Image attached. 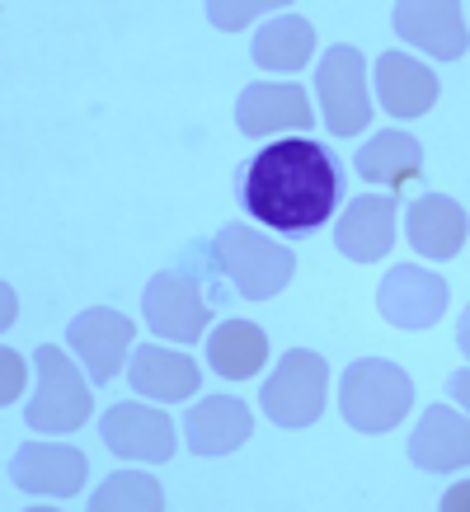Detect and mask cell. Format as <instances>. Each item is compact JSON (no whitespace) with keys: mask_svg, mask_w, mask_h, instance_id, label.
Returning <instances> with one entry per match:
<instances>
[{"mask_svg":"<svg viewBox=\"0 0 470 512\" xmlns=\"http://www.w3.org/2000/svg\"><path fill=\"white\" fill-rule=\"evenodd\" d=\"M339 202V170L311 137L264 146L245 165V212L278 235H306L325 226Z\"/></svg>","mask_w":470,"mask_h":512,"instance_id":"6da1fadb","label":"cell"},{"mask_svg":"<svg viewBox=\"0 0 470 512\" xmlns=\"http://www.w3.org/2000/svg\"><path fill=\"white\" fill-rule=\"evenodd\" d=\"M212 259H217L221 278L231 282L240 296H250V301L278 296L297 273V254L278 245L273 235L254 231V226H226L212 240Z\"/></svg>","mask_w":470,"mask_h":512,"instance_id":"7a4b0ae2","label":"cell"},{"mask_svg":"<svg viewBox=\"0 0 470 512\" xmlns=\"http://www.w3.org/2000/svg\"><path fill=\"white\" fill-rule=\"evenodd\" d=\"M414 409V386L409 376L386 362V357H362L344 372L339 386V414L348 428L358 433H391L395 423H405V414Z\"/></svg>","mask_w":470,"mask_h":512,"instance_id":"3957f363","label":"cell"},{"mask_svg":"<svg viewBox=\"0 0 470 512\" xmlns=\"http://www.w3.org/2000/svg\"><path fill=\"white\" fill-rule=\"evenodd\" d=\"M33 362H38V395L24 409V423H29L33 433H76V428H85V419H90V409H94V395L85 386L80 367L62 348H52V343H43L33 353Z\"/></svg>","mask_w":470,"mask_h":512,"instance_id":"277c9868","label":"cell"},{"mask_svg":"<svg viewBox=\"0 0 470 512\" xmlns=\"http://www.w3.org/2000/svg\"><path fill=\"white\" fill-rule=\"evenodd\" d=\"M325 390H329L325 357L311 353V348H292L278 362V372L264 381L259 400H264V414L278 428H311L325 414Z\"/></svg>","mask_w":470,"mask_h":512,"instance_id":"5b68a950","label":"cell"},{"mask_svg":"<svg viewBox=\"0 0 470 512\" xmlns=\"http://www.w3.org/2000/svg\"><path fill=\"white\" fill-rule=\"evenodd\" d=\"M315 94L325 109V127L334 137H353L372 118V99H367V62L358 47H329L320 71H315Z\"/></svg>","mask_w":470,"mask_h":512,"instance_id":"8992f818","label":"cell"},{"mask_svg":"<svg viewBox=\"0 0 470 512\" xmlns=\"http://www.w3.org/2000/svg\"><path fill=\"white\" fill-rule=\"evenodd\" d=\"M391 24L405 43L423 47L438 62H456L470 47V15L461 0H400L391 10Z\"/></svg>","mask_w":470,"mask_h":512,"instance_id":"52a82bcc","label":"cell"},{"mask_svg":"<svg viewBox=\"0 0 470 512\" xmlns=\"http://www.w3.org/2000/svg\"><path fill=\"white\" fill-rule=\"evenodd\" d=\"M141 311H146V325L156 329L160 339L174 343H198V334L212 325V306H207L203 287L184 273H156L146 282Z\"/></svg>","mask_w":470,"mask_h":512,"instance_id":"ba28073f","label":"cell"},{"mask_svg":"<svg viewBox=\"0 0 470 512\" xmlns=\"http://www.w3.org/2000/svg\"><path fill=\"white\" fill-rule=\"evenodd\" d=\"M66 343H71L80 367L90 372L94 386H109L113 376L123 372V353L132 348V320L113 306H90L71 320Z\"/></svg>","mask_w":470,"mask_h":512,"instance_id":"9c48e42d","label":"cell"},{"mask_svg":"<svg viewBox=\"0 0 470 512\" xmlns=\"http://www.w3.org/2000/svg\"><path fill=\"white\" fill-rule=\"evenodd\" d=\"M235 123L250 141L278 137V132H306L311 127V94L292 80H259L245 85L235 99Z\"/></svg>","mask_w":470,"mask_h":512,"instance_id":"30bf717a","label":"cell"},{"mask_svg":"<svg viewBox=\"0 0 470 512\" xmlns=\"http://www.w3.org/2000/svg\"><path fill=\"white\" fill-rule=\"evenodd\" d=\"M99 437L113 456L123 461H156L165 466L174 456V423L165 409H146V404H113L99 419Z\"/></svg>","mask_w":470,"mask_h":512,"instance_id":"8fae6325","label":"cell"},{"mask_svg":"<svg viewBox=\"0 0 470 512\" xmlns=\"http://www.w3.org/2000/svg\"><path fill=\"white\" fill-rule=\"evenodd\" d=\"M376 311L386 315L391 325L400 329H428L438 325L442 311H447V282L428 268H414V264H400L386 273L381 292H376Z\"/></svg>","mask_w":470,"mask_h":512,"instance_id":"7c38bea8","label":"cell"},{"mask_svg":"<svg viewBox=\"0 0 470 512\" xmlns=\"http://www.w3.org/2000/svg\"><path fill=\"white\" fill-rule=\"evenodd\" d=\"M90 475L85 451L62 447V442H29L15 451L10 461V480L24 494H47V498H71L80 494V484Z\"/></svg>","mask_w":470,"mask_h":512,"instance_id":"4fadbf2b","label":"cell"},{"mask_svg":"<svg viewBox=\"0 0 470 512\" xmlns=\"http://www.w3.org/2000/svg\"><path fill=\"white\" fill-rule=\"evenodd\" d=\"M395 221H400V207L395 198L386 193H362L344 207V217L334 226V245L339 254L348 259H358V264H376V259H386L395 245Z\"/></svg>","mask_w":470,"mask_h":512,"instance_id":"5bb4252c","label":"cell"},{"mask_svg":"<svg viewBox=\"0 0 470 512\" xmlns=\"http://www.w3.org/2000/svg\"><path fill=\"white\" fill-rule=\"evenodd\" d=\"M409 461L419 470H433V475L466 470V461H470L466 409H452V404L423 409V423L414 428V437H409Z\"/></svg>","mask_w":470,"mask_h":512,"instance_id":"9a60e30c","label":"cell"},{"mask_svg":"<svg viewBox=\"0 0 470 512\" xmlns=\"http://www.w3.org/2000/svg\"><path fill=\"white\" fill-rule=\"evenodd\" d=\"M184 433H188V451L193 456H231L254 433L250 404L235 400V395H207V400H198L188 409Z\"/></svg>","mask_w":470,"mask_h":512,"instance_id":"2e32d148","label":"cell"},{"mask_svg":"<svg viewBox=\"0 0 470 512\" xmlns=\"http://www.w3.org/2000/svg\"><path fill=\"white\" fill-rule=\"evenodd\" d=\"M405 235H409V245L419 249L423 259H456V254L466 249L470 217H466V207H461L456 198L428 193V198L409 202Z\"/></svg>","mask_w":470,"mask_h":512,"instance_id":"e0dca14e","label":"cell"},{"mask_svg":"<svg viewBox=\"0 0 470 512\" xmlns=\"http://www.w3.org/2000/svg\"><path fill=\"white\" fill-rule=\"evenodd\" d=\"M198 362L174 348H160V343H141L132 353V367H127V381L137 395L146 400H160V404H184L198 395Z\"/></svg>","mask_w":470,"mask_h":512,"instance_id":"ac0fdd59","label":"cell"},{"mask_svg":"<svg viewBox=\"0 0 470 512\" xmlns=\"http://www.w3.org/2000/svg\"><path fill=\"white\" fill-rule=\"evenodd\" d=\"M376 94H381V109L395 118H423L438 104V76L405 52H386L376 62Z\"/></svg>","mask_w":470,"mask_h":512,"instance_id":"d6986e66","label":"cell"},{"mask_svg":"<svg viewBox=\"0 0 470 512\" xmlns=\"http://www.w3.org/2000/svg\"><path fill=\"white\" fill-rule=\"evenodd\" d=\"M268 362V339L254 320H226L207 334V367L226 381H250L254 372H264Z\"/></svg>","mask_w":470,"mask_h":512,"instance_id":"ffe728a7","label":"cell"},{"mask_svg":"<svg viewBox=\"0 0 470 512\" xmlns=\"http://www.w3.org/2000/svg\"><path fill=\"white\" fill-rule=\"evenodd\" d=\"M358 174L367 184H381L386 193H400L423 174V151L409 132H381L358 151Z\"/></svg>","mask_w":470,"mask_h":512,"instance_id":"44dd1931","label":"cell"},{"mask_svg":"<svg viewBox=\"0 0 470 512\" xmlns=\"http://www.w3.org/2000/svg\"><path fill=\"white\" fill-rule=\"evenodd\" d=\"M315 52V29L301 15H273L254 33V62L259 71H301Z\"/></svg>","mask_w":470,"mask_h":512,"instance_id":"7402d4cb","label":"cell"},{"mask_svg":"<svg viewBox=\"0 0 470 512\" xmlns=\"http://www.w3.org/2000/svg\"><path fill=\"white\" fill-rule=\"evenodd\" d=\"M94 512H156L165 508V489H160L151 475H141V470H118V475H109V480L94 489L90 498Z\"/></svg>","mask_w":470,"mask_h":512,"instance_id":"603a6c76","label":"cell"},{"mask_svg":"<svg viewBox=\"0 0 470 512\" xmlns=\"http://www.w3.org/2000/svg\"><path fill=\"white\" fill-rule=\"evenodd\" d=\"M0 372H5V381H0V400L10 404L24 395V357L15 353V348H5L0 353Z\"/></svg>","mask_w":470,"mask_h":512,"instance_id":"cb8c5ba5","label":"cell"},{"mask_svg":"<svg viewBox=\"0 0 470 512\" xmlns=\"http://www.w3.org/2000/svg\"><path fill=\"white\" fill-rule=\"evenodd\" d=\"M264 10V5H207V15H212V24H245V19H254Z\"/></svg>","mask_w":470,"mask_h":512,"instance_id":"d4e9b609","label":"cell"},{"mask_svg":"<svg viewBox=\"0 0 470 512\" xmlns=\"http://www.w3.org/2000/svg\"><path fill=\"white\" fill-rule=\"evenodd\" d=\"M15 287H10V282H5V325H10V320H15Z\"/></svg>","mask_w":470,"mask_h":512,"instance_id":"484cf974","label":"cell"}]
</instances>
